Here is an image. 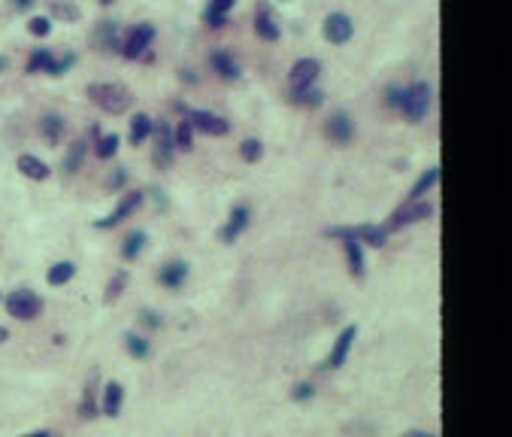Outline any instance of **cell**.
I'll use <instances>...</instances> for the list:
<instances>
[{"instance_id": "obj_1", "label": "cell", "mask_w": 512, "mask_h": 437, "mask_svg": "<svg viewBox=\"0 0 512 437\" xmlns=\"http://www.w3.org/2000/svg\"><path fill=\"white\" fill-rule=\"evenodd\" d=\"M85 95L91 97V104L100 107V109H104V113H109V116L128 113V107H131V100H134L131 92H128V88H124L121 82H91Z\"/></svg>"}, {"instance_id": "obj_2", "label": "cell", "mask_w": 512, "mask_h": 437, "mask_svg": "<svg viewBox=\"0 0 512 437\" xmlns=\"http://www.w3.org/2000/svg\"><path fill=\"white\" fill-rule=\"evenodd\" d=\"M152 40H155V25H149V21H140V25H134L128 31V37L121 40V55L128 61H136V58H146V49L152 46Z\"/></svg>"}, {"instance_id": "obj_3", "label": "cell", "mask_w": 512, "mask_h": 437, "mask_svg": "<svg viewBox=\"0 0 512 437\" xmlns=\"http://www.w3.org/2000/svg\"><path fill=\"white\" fill-rule=\"evenodd\" d=\"M6 310H9V316H16V319H33V316H40V310H43V298L31 288H18L6 298Z\"/></svg>"}, {"instance_id": "obj_4", "label": "cell", "mask_w": 512, "mask_h": 437, "mask_svg": "<svg viewBox=\"0 0 512 437\" xmlns=\"http://www.w3.org/2000/svg\"><path fill=\"white\" fill-rule=\"evenodd\" d=\"M430 212H434V204H427V200H409V204L397 207V210L391 212V219H388V225H385V231L406 228V225H413V222L427 219Z\"/></svg>"}, {"instance_id": "obj_5", "label": "cell", "mask_w": 512, "mask_h": 437, "mask_svg": "<svg viewBox=\"0 0 512 437\" xmlns=\"http://www.w3.org/2000/svg\"><path fill=\"white\" fill-rule=\"evenodd\" d=\"M430 107V85L427 82H413L403 92V113L409 122H422Z\"/></svg>"}, {"instance_id": "obj_6", "label": "cell", "mask_w": 512, "mask_h": 437, "mask_svg": "<svg viewBox=\"0 0 512 437\" xmlns=\"http://www.w3.org/2000/svg\"><path fill=\"white\" fill-rule=\"evenodd\" d=\"M152 134H155V167L167 171V167L173 164V152H176L173 128H170L167 122H158V125H152Z\"/></svg>"}, {"instance_id": "obj_7", "label": "cell", "mask_w": 512, "mask_h": 437, "mask_svg": "<svg viewBox=\"0 0 512 437\" xmlns=\"http://www.w3.org/2000/svg\"><path fill=\"white\" fill-rule=\"evenodd\" d=\"M185 116H188V125H191V128L209 134V137H224V134L231 131V122L222 119V116H215V113H209V109H188Z\"/></svg>"}, {"instance_id": "obj_8", "label": "cell", "mask_w": 512, "mask_h": 437, "mask_svg": "<svg viewBox=\"0 0 512 437\" xmlns=\"http://www.w3.org/2000/svg\"><path fill=\"white\" fill-rule=\"evenodd\" d=\"M140 204H143V192H124L121 200H119V207L112 210L107 219H97L94 228H116L119 222H124L128 216H134V212L140 210Z\"/></svg>"}, {"instance_id": "obj_9", "label": "cell", "mask_w": 512, "mask_h": 437, "mask_svg": "<svg viewBox=\"0 0 512 437\" xmlns=\"http://www.w3.org/2000/svg\"><path fill=\"white\" fill-rule=\"evenodd\" d=\"M322 33L327 43H334V46H343V43L352 40V33H355V25H352V18L346 13H331L325 18L322 25Z\"/></svg>"}, {"instance_id": "obj_10", "label": "cell", "mask_w": 512, "mask_h": 437, "mask_svg": "<svg viewBox=\"0 0 512 437\" xmlns=\"http://www.w3.org/2000/svg\"><path fill=\"white\" fill-rule=\"evenodd\" d=\"M318 73H322V64L315 58H300V61H294L288 82H291V88H310V85H315Z\"/></svg>"}, {"instance_id": "obj_11", "label": "cell", "mask_w": 512, "mask_h": 437, "mask_svg": "<svg viewBox=\"0 0 512 437\" xmlns=\"http://www.w3.org/2000/svg\"><path fill=\"white\" fill-rule=\"evenodd\" d=\"M97 52H119L121 49V37H119V25L116 21H100L94 28V37H91Z\"/></svg>"}, {"instance_id": "obj_12", "label": "cell", "mask_w": 512, "mask_h": 437, "mask_svg": "<svg viewBox=\"0 0 512 437\" xmlns=\"http://www.w3.org/2000/svg\"><path fill=\"white\" fill-rule=\"evenodd\" d=\"M325 134H327V140H334L337 146H346L355 137V125H352V119L346 113H334L325 122Z\"/></svg>"}, {"instance_id": "obj_13", "label": "cell", "mask_w": 512, "mask_h": 437, "mask_svg": "<svg viewBox=\"0 0 512 437\" xmlns=\"http://www.w3.org/2000/svg\"><path fill=\"white\" fill-rule=\"evenodd\" d=\"M249 222H252V212H249V207H234V212H231V219H227V225L219 231V240L222 243H234L240 234L249 228Z\"/></svg>"}, {"instance_id": "obj_14", "label": "cell", "mask_w": 512, "mask_h": 437, "mask_svg": "<svg viewBox=\"0 0 512 437\" xmlns=\"http://www.w3.org/2000/svg\"><path fill=\"white\" fill-rule=\"evenodd\" d=\"M355 334H358V328L355 325H349V328L339 334L337 338V343H334V352L327 355V362H325V367H339L349 358V350H352V340H355Z\"/></svg>"}, {"instance_id": "obj_15", "label": "cell", "mask_w": 512, "mask_h": 437, "mask_svg": "<svg viewBox=\"0 0 512 437\" xmlns=\"http://www.w3.org/2000/svg\"><path fill=\"white\" fill-rule=\"evenodd\" d=\"M209 61H212V67H215V73L224 76V80H240V64H236V58H234L231 52L215 49Z\"/></svg>"}, {"instance_id": "obj_16", "label": "cell", "mask_w": 512, "mask_h": 437, "mask_svg": "<svg viewBox=\"0 0 512 437\" xmlns=\"http://www.w3.org/2000/svg\"><path fill=\"white\" fill-rule=\"evenodd\" d=\"M255 31H258L261 40H279V25H276V18L270 16V6H267V4L258 6V13H255Z\"/></svg>"}, {"instance_id": "obj_17", "label": "cell", "mask_w": 512, "mask_h": 437, "mask_svg": "<svg viewBox=\"0 0 512 437\" xmlns=\"http://www.w3.org/2000/svg\"><path fill=\"white\" fill-rule=\"evenodd\" d=\"M121 401H124V389L119 383H107L104 386V398H100V410H104L107 416H119Z\"/></svg>"}, {"instance_id": "obj_18", "label": "cell", "mask_w": 512, "mask_h": 437, "mask_svg": "<svg viewBox=\"0 0 512 437\" xmlns=\"http://www.w3.org/2000/svg\"><path fill=\"white\" fill-rule=\"evenodd\" d=\"M188 279V264L185 261H170L161 267V283L167 288H182Z\"/></svg>"}, {"instance_id": "obj_19", "label": "cell", "mask_w": 512, "mask_h": 437, "mask_svg": "<svg viewBox=\"0 0 512 437\" xmlns=\"http://www.w3.org/2000/svg\"><path fill=\"white\" fill-rule=\"evenodd\" d=\"M40 131H43V140H45V143H49V146H58V143L64 140V119L55 116V113L43 116Z\"/></svg>"}, {"instance_id": "obj_20", "label": "cell", "mask_w": 512, "mask_h": 437, "mask_svg": "<svg viewBox=\"0 0 512 437\" xmlns=\"http://www.w3.org/2000/svg\"><path fill=\"white\" fill-rule=\"evenodd\" d=\"M355 240L358 243H367V246H385L388 243V231L382 225H355Z\"/></svg>"}, {"instance_id": "obj_21", "label": "cell", "mask_w": 512, "mask_h": 437, "mask_svg": "<svg viewBox=\"0 0 512 437\" xmlns=\"http://www.w3.org/2000/svg\"><path fill=\"white\" fill-rule=\"evenodd\" d=\"M16 167H18V171L25 173L28 179H45V176H49V164L40 161V158H33V155H18Z\"/></svg>"}, {"instance_id": "obj_22", "label": "cell", "mask_w": 512, "mask_h": 437, "mask_svg": "<svg viewBox=\"0 0 512 437\" xmlns=\"http://www.w3.org/2000/svg\"><path fill=\"white\" fill-rule=\"evenodd\" d=\"M94 395H97V374H91V377H88V386H85V392H82V404H79V416H85V419H94V416H97Z\"/></svg>"}, {"instance_id": "obj_23", "label": "cell", "mask_w": 512, "mask_h": 437, "mask_svg": "<svg viewBox=\"0 0 512 437\" xmlns=\"http://www.w3.org/2000/svg\"><path fill=\"white\" fill-rule=\"evenodd\" d=\"M288 97H291V104H298V107H318L325 100V95L318 92L315 85H310V88H291Z\"/></svg>"}, {"instance_id": "obj_24", "label": "cell", "mask_w": 512, "mask_h": 437, "mask_svg": "<svg viewBox=\"0 0 512 437\" xmlns=\"http://www.w3.org/2000/svg\"><path fill=\"white\" fill-rule=\"evenodd\" d=\"M152 125H155V122L146 116V113H136V116L131 119V143H134V146H140V143L152 134Z\"/></svg>"}, {"instance_id": "obj_25", "label": "cell", "mask_w": 512, "mask_h": 437, "mask_svg": "<svg viewBox=\"0 0 512 437\" xmlns=\"http://www.w3.org/2000/svg\"><path fill=\"white\" fill-rule=\"evenodd\" d=\"M76 276V264L73 261H58V264H52L49 267V286H64V283H70V279Z\"/></svg>"}, {"instance_id": "obj_26", "label": "cell", "mask_w": 512, "mask_h": 437, "mask_svg": "<svg viewBox=\"0 0 512 437\" xmlns=\"http://www.w3.org/2000/svg\"><path fill=\"white\" fill-rule=\"evenodd\" d=\"M52 64H55L52 49H33V55L28 58V67H25V70H28V73H40V70L49 73V70H52Z\"/></svg>"}, {"instance_id": "obj_27", "label": "cell", "mask_w": 512, "mask_h": 437, "mask_svg": "<svg viewBox=\"0 0 512 437\" xmlns=\"http://www.w3.org/2000/svg\"><path fill=\"white\" fill-rule=\"evenodd\" d=\"M437 179H440V167H427V171H425L422 176H418V179H415V185H413V192H409V200H422V195L427 192V188H430V185H434V183H437Z\"/></svg>"}, {"instance_id": "obj_28", "label": "cell", "mask_w": 512, "mask_h": 437, "mask_svg": "<svg viewBox=\"0 0 512 437\" xmlns=\"http://www.w3.org/2000/svg\"><path fill=\"white\" fill-rule=\"evenodd\" d=\"M85 140H76L73 146H70V152H67V158H64V173L70 176V173H76L79 171V164L85 161Z\"/></svg>"}, {"instance_id": "obj_29", "label": "cell", "mask_w": 512, "mask_h": 437, "mask_svg": "<svg viewBox=\"0 0 512 437\" xmlns=\"http://www.w3.org/2000/svg\"><path fill=\"white\" fill-rule=\"evenodd\" d=\"M173 146L182 152H191V146H195V128H191L188 122H179L173 128Z\"/></svg>"}, {"instance_id": "obj_30", "label": "cell", "mask_w": 512, "mask_h": 437, "mask_svg": "<svg viewBox=\"0 0 512 437\" xmlns=\"http://www.w3.org/2000/svg\"><path fill=\"white\" fill-rule=\"evenodd\" d=\"M143 246H146V231H134L131 237L124 240V246H121V255H124V259H128V261H134L136 255L143 252Z\"/></svg>"}, {"instance_id": "obj_31", "label": "cell", "mask_w": 512, "mask_h": 437, "mask_svg": "<svg viewBox=\"0 0 512 437\" xmlns=\"http://www.w3.org/2000/svg\"><path fill=\"white\" fill-rule=\"evenodd\" d=\"M346 255H349L352 274L361 276V274H364V252H361V243H358V240H346Z\"/></svg>"}, {"instance_id": "obj_32", "label": "cell", "mask_w": 512, "mask_h": 437, "mask_svg": "<svg viewBox=\"0 0 512 437\" xmlns=\"http://www.w3.org/2000/svg\"><path fill=\"white\" fill-rule=\"evenodd\" d=\"M49 13L55 18H61V21H76L79 18V9L73 4H67V0H52L49 4Z\"/></svg>"}, {"instance_id": "obj_33", "label": "cell", "mask_w": 512, "mask_h": 437, "mask_svg": "<svg viewBox=\"0 0 512 437\" xmlns=\"http://www.w3.org/2000/svg\"><path fill=\"white\" fill-rule=\"evenodd\" d=\"M119 152V134H107V137L97 140V155L100 158H112Z\"/></svg>"}, {"instance_id": "obj_34", "label": "cell", "mask_w": 512, "mask_h": 437, "mask_svg": "<svg viewBox=\"0 0 512 437\" xmlns=\"http://www.w3.org/2000/svg\"><path fill=\"white\" fill-rule=\"evenodd\" d=\"M240 155H243V161H258L261 155H264V146H261V140H243L240 143Z\"/></svg>"}, {"instance_id": "obj_35", "label": "cell", "mask_w": 512, "mask_h": 437, "mask_svg": "<svg viewBox=\"0 0 512 437\" xmlns=\"http://www.w3.org/2000/svg\"><path fill=\"white\" fill-rule=\"evenodd\" d=\"M124 346H128V352L136 355V358L149 355V343H146L143 338H136V334H128V338H124Z\"/></svg>"}, {"instance_id": "obj_36", "label": "cell", "mask_w": 512, "mask_h": 437, "mask_svg": "<svg viewBox=\"0 0 512 437\" xmlns=\"http://www.w3.org/2000/svg\"><path fill=\"white\" fill-rule=\"evenodd\" d=\"M236 4V0H209L207 9H203V18H209V16H227V9H231Z\"/></svg>"}, {"instance_id": "obj_37", "label": "cell", "mask_w": 512, "mask_h": 437, "mask_svg": "<svg viewBox=\"0 0 512 437\" xmlns=\"http://www.w3.org/2000/svg\"><path fill=\"white\" fill-rule=\"evenodd\" d=\"M28 31L33 33V37H45V33L52 31V21L45 18V16H33V18L28 21Z\"/></svg>"}, {"instance_id": "obj_38", "label": "cell", "mask_w": 512, "mask_h": 437, "mask_svg": "<svg viewBox=\"0 0 512 437\" xmlns=\"http://www.w3.org/2000/svg\"><path fill=\"white\" fill-rule=\"evenodd\" d=\"M73 64H76V55H73V52H67L64 58H55V64H52V70H49V73H52V76H64Z\"/></svg>"}, {"instance_id": "obj_39", "label": "cell", "mask_w": 512, "mask_h": 437, "mask_svg": "<svg viewBox=\"0 0 512 437\" xmlns=\"http://www.w3.org/2000/svg\"><path fill=\"white\" fill-rule=\"evenodd\" d=\"M124 279H128V274H119L116 279H112V286L107 288V301H116L121 295V288H124Z\"/></svg>"}, {"instance_id": "obj_40", "label": "cell", "mask_w": 512, "mask_h": 437, "mask_svg": "<svg viewBox=\"0 0 512 437\" xmlns=\"http://www.w3.org/2000/svg\"><path fill=\"white\" fill-rule=\"evenodd\" d=\"M385 104L403 109V88H394V85H391V88H388V97H385Z\"/></svg>"}, {"instance_id": "obj_41", "label": "cell", "mask_w": 512, "mask_h": 437, "mask_svg": "<svg viewBox=\"0 0 512 437\" xmlns=\"http://www.w3.org/2000/svg\"><path fill=\"white\" fill-rule=\"evenodd\" d=\"M312 392H315V389H312L310 383H303V386L294 389V398H298V401H306V398H312Z\"/></svg>"}, {"instance_id": "obj_42", "label": "cell", "mask_w": 512, "mask_h": 437, "mask_svg": "<svg viewBox=\"0 0 512 437\" xmlns=\"http://www.w3.org/2000/svg\"><path fill=\"white\" fill-rule=\"evenodd\" d=\"M143 322L149 325V328H161V316H158V313H149V310H146V313H143Z\"/></svg>"}, {"instance_id": "obj_43", "label": "cell", "mask_w": 512, "mask_h": 437, "mask_svg": "<svg viewBox=\"0 0 512 437\" xmlns=\"http://www.w3.org/2000/svg\"><path fill=\"white\" fill-rule=\"evenodd\" d=\"M224 21H227V16H209V18H207V25H209V28H222Z\"/></svg>"}, {"instance_id": "obj_44", "label": "cell", "mask_w": 512, "mask_h": 437, "mask_svg": "<svg viewBox=\"0 0 512 437\" xmlns=\"http://www.w3.org/2000/svg\"><path fill=\"white\" fill-rule=\"evenodd\" d=\"M31 6H33V0H13V9H18V13H25Z\"/></svg>"}, {"instance_id": "obj_45", "label": "cell", "mask_w": 512, "mask_h": 437, "mask_svg": "<svg viewBox=\"0 0 512 437\" xmlns=\"http://www.w3.org/2000/svg\"><path fill=\"white\" fill-rule=\"evenodd\" d=\"M403 437H434V434H427V431H409V434H403Z\"/></svg>"}, {"instance_id": "obj_46", "label": "cell", "mask_w": 512, "mask_h": 437, "mask_svg": "<svg viewBox=\"0 0 512 437\" xmlns=\"http://www.w3.org/2000/svg\"><path fill=\"white\" fill-rule=\"evenodd\" d=\"M6 67H9V58H4V55H0V73H4Z\"/></svg>"}, {"instance_id": "obj_47", "label": "cell", "mask_w": 512, "mask_h": 437, "mask_svg": "<svg viewBox=\"0 0 512 437\" xmlns=\"http://www.w3.org/2000/svg\"><path fill=\"white\" fill-rule=\"evenodd\" d=\"M25 437H52L49 431H33V434H25Z\"/></svg>"}, {"instance_id": "obj_48", "label": "cell", "mask_w": 512, "mask_h": 437, "mask_svg": "<svg viewBox=\"0 0 512 437\" xmlns=\"http://www.w3.org/2000/svg\"><path fill=\"white\" fill-rule=\"evenodd\" d=\"M4 340H9V334H6V328H0V343Z\"/></svg>"}, {"instance_id": "obj_49", "label": "cell", "mask_w": 512, "mask_h": 437, "mask_svg": "<svg viewBox=\"0 0 512 437\" xmlns=\"http://www.w3.org/2000/svg\"><path fill=\"white\" fill-rule=\"evenodd\" d=\"M100 4H112V0H100Z\"/></svg>"}]
</instances>
